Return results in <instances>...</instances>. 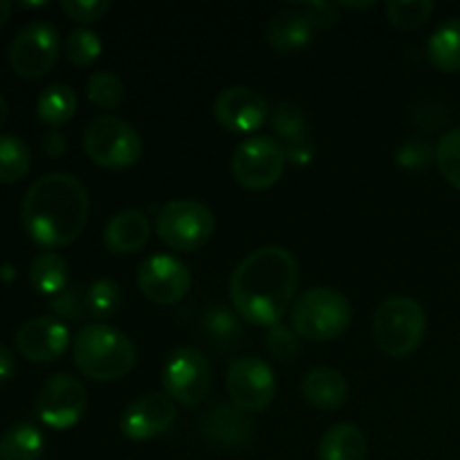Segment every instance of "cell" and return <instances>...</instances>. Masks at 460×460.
<instances>
[{"mask_svg":"<svg viewBox=\"0 0 460 460\" xmlns=\"http://www.w3.org/2000/svg\"><path fill=\"white\" fill-rule=\"evenodd\" d=\"M85 304H88V313L93 317L111 319L121 305V288L112 279H97L85 290Z\"/></svg>","mask_w":460,"mask_h":460,"instance_id":"f546056e","label":"cell"},{"mask_svg":"<svg viewBox=\"0 0 460 460\" xmlns=\"http://www.w3.org/2000/svg\"><path fill=\"white\" fill-rule=\"evenodd\" d=\"M12 12H13V4L9 3V0H0V27L7 25L9 18H12Z\"/></svg>","mask_w":460,"mask_h":460,"instance_id":"b9f144b4","label":"cell"},{"mask_svg":"<svg viewBox=\"0 0 460 460\" xmlns=\"http://www.w3.org/2000/svg\"><path fill=\"white\" fill-rule=\"evenodd\" d=\"M88 409V391L76 377L58 373L52 376L39 391L36 416L49 429H70L84 418Z\"/></svg>","mask_w":460,"mask_h":460,"instance_id":"8fae6325","label":"cell"},{"mask_svg":"<svg viewBox=\"0 0 460 460\" xmlns=\"http://www.w3.org/2000/svg\"><path fill=\"white\" fill-rule=\"evenodd\" d=\"M301 394L313 404L314 409L322 411H335L349 398V385L344 376L335 368L319 367L308 371V376L301 382Z\"/></svg>","mask_w":460,"mask_h":460,"instance_id":"ffe728a7","label":"cell"},{"mask_svg":"<svg viewBox=\"0 0 460 460\" xmlns=\"http://www.w3.org/2000/svg\"><path fill=\"white\" fill-rule=\"evenodd\" d=\"M61 52L58 30L48 21L27 22L9 43V66L22 79L45 76L57 63Z\"/></svg>","mask_w":460,"mask_h":460,"instance_id":"9c48e42d","label":"cell"},{"mask_svg":"<svg viewBox=\"0 0 460 460\" xmlns=\"http://www.w3.org/2000/svg\"><path fill=\"white\" fill-rule=\"evenodd\" d=\"M103 43L99 39L97 31L88 30V27H79V30H72L67 34L66 43H63V52L66 58L75 66H90L99 58L102 54Z\"/></svg>","mask_w":460,"mask_h":460,"instance_id":"4dcf8cb0","label":"cell"},{"mask_svg":"<svg viewBox=\"0 0 460 460\" xmlns=\"http://www.w3.org/2000/svg\"><path fill=\"white\" fill-rule=\"evenodd\" d=\"M0 277H3V279H12V277H13V268H9V265H4L3 272H0Z\"/></svg>","mask_w":460,"mask_h":460,"instance_id":"ee69618b","label":"cell"},{"mask_svg":"<svg viewBox=\"0 0 460 460\" xmlns=\"http://www.w3.org/2000/svg\"><path fill=\"white\" fill-rule=\"evenodd\" d=\"M214 117L232 133H252L268 119V99L254 88L232 85L214 99Z\"/></svg>","mask_w":460,"mask_h":460,"instance_id":"9a60e30c","label":"cell"},{"mask_svg":"<svg viewBox=\"0 0 460 460\" xmlns=\"http://www.w3.org/2000/svg\"><path fill=\"white\" fill-rule=\"evenodd\" d=\"M22 7H40V4H45V3H21Z\"/></svg>","mask_w":460,"mask_h":460,"instance_id":"f6af8a7d","label":"cell"},{"mask_svg":"<svg viewBox=\"0 0 460 460\" xmlns=\"http://www.w3.org/2000/svg\"><path fill=\"white\" fill-rule=\"evenodd\" d=\"M395 160H398V164L402 166V169H427V166L431 164V160H436V148H431L429 144L422 142V139H411V142H404L402 146L398 148Z\"/></svg>","mask_w":460,"mask_h":460,"instance_id":"d590c367","label":"cell"},{"mask_svg":"<svg viewBox=\"0 0 460 460\" xmlns=\"http://www.w3.org/2000/svg\"><path fill=\"white\" fill-rule=\"evenodd\" d=\"M319 460H367V438L350 422L332 425L319 440Z\"/></svg>","mask_w":460,"mask_h":460,"instance_id":"44dd1931","label":"cell"},{"mask_svg":"<svg viewBox=\"0 0 460 460\" xmlns=\"http://www.w3.org/2000/svg\"><path fill=\"white\" fill-rule=\"evenodd\" d=\"M49 308L58 314L61 319H70V322H79L85 313H88V304H85V292L79 286L66 288L63 292L54 295L49 299Z\"/></svg>","mask_w":460,"mask_h":460,"instance_id":"e575fe53","label":"cell"},{"mask_svg":"<svg viewBox=\"0 0 460 460\" xmlns=\"http://www.w3.org/2000/svg\"><path fill=\"white\" fill-rule=\"evenodd\" d=\"M301 12L308 16V21L313 22L314 30H328V27L335 25L340 21V13H337V4L326 3V0H314V3H295Z\"/></svg>","mask_w":460,"mask_h":460,"instance_id":"74e56055","label":"cell"},{"mask_svg":"<svg viewBox=\"0 0 460 460\" xmlns=\"http://www.w3.org/2000/svg\"><path fill=\"white\" fill-rule=\"evenodd\" d=\"M84 151L102 169H128L142 157V135L112 115L94 117L84 130Z\"/></svg>","mask_w":460,"mask_h":460,"instance_id":"8992f818","label":"cell"},{"mask_svg":"<svg viewBox=\"0 0 460 460\" xmlns=\"http://www.w3.org/2000/svg\"><path fill=\"white\" fill-rule=\"evenodd\" d=\"M70 344V331L57 317H34L16 332V349L25 359L48 364L61 358Z\"/></svg>","mask_w":460,"mask_h":460,"instance_id":"2e32d148","label":"cell"},{"mask_svg":"<svg viewBox=\"0 0 460 460\" xmlns=\"http://www.w3.org/2000/svg\"><path fill=\"white\" fill-rule=\"evenodd\" d=\"M214 376L211 364L202 350L193 346L173 350L162 368V386L171 400H178L184 407H196L209 395Z\"/></svg>","mask_w":460,"mask_h":460,"instance_id":"30bf717a","label":"cell"},{"mask_svg":"<svg viewBox=\"0 0 460 460\" xmlns=\"http://www.w3.org/2000/svg\"><path fill=\"white\" fill-rule=\"evenodd\" d=\"M31 164L30 146L16 135H0V182L12 184L25 178Z\"/></svg>","mask_w":460,"mask_h":460,"instance_id":"4316f807","label":"cell"},{"mask_svg":"<svg viewBox=\"0 0 460 460\" xmlns=\"http://www.w3.org/2000/svg\"><path fill=\"white\" fill-rule=\"evenodd\" d=\"M353 308L340 290L310 288L290 308L292 331L308 341L337 340L349 328Z\"/></svg>","mask_w":460,"mask_h":460,"instance_id":"277c9868","label":"cell"},{"mask_svg":"<svg viewBox=\"0 0 460 460\" xmlns=\"http://www.w3.org/2000/svg\"><path fill=\"white\" fill-rule=\"evenodd\" d=\"M265 350L272 355L277 362H292L299 355V335L292 328L277 323V326L268 328L265 335Z\"/></svg>","mask_w":460,"mask_h":460,"instance_id":"836d02e7","label":"cell"},{"mask_svg":"<svg viewBox=\"0 0 460 460\" xmlns=\"http://www.w3.org/2000/svg\"><path fill=\"white\" fill-rule=\"evenodd\" d=\"M216 229V218L207 205L198 200H171L157 211L155 232L169 250H200Z\"/></svg>","mask_w":460,"mask_h":460,"instance_id":"52a82bcc","label":"cell"},{"mask_svg":"<svg viewBox=\"0 0 460 460\" xmlns=\"http://www.w3.org/2000/svg\"><path fill=\"white\" fill-rule=\"evenodd\" d=\"M40 146H43L45 155L48 157H61L63 153L67 151V142L58 130H49V133L43 135L40 139Z\"/></svg>","mask_w":460,"mask_h":460,"instance_id":"ab89813d","label":"cell"},{"mask_svg":"<svg viewBox=\"0 0 460 460\" xmlns=\"http://www.w3.org/2000/svg\"><path fill=\"white\" fill-rule=\"evenodd\" d=\"M425 332V308L409 296H391L373 314L376 344L391 358H407L420 349Z\"/></svg>","mask_w":460,"mask_h":460,"instance_id":"5b68a950","label":"cell"},{"mask_svg":"<svg viewBox=\"0 0 460 460\" xmlns=\"http://www.w3.org/2000/svg\"><path fill=\"white\" fill-rule=\"evenodd\" d=\"M13 373H16V359H13L12 350L0 346V382L12 380Z\"/></svg>","mask_w":460,"mask_h":460,"instance_id":"60d3db41","label":"cell"},{"mask_svg":"<svg viewBox=\"0 0 460 460\" xmlns=\"http://www.w3.org/2000/svg\"><path fill=\"white\" fill-rule=\"evenodd\" d=\"M30 281L43 295H58L70 283V265L58 252H40L30 265Z\"/></svg>","mask_w":460,"mask_h":460,"instance_id":"603a6c76","label":"cell"},{"mask_svg":"<svg viewBox=\"0 0 460 460\" xmlns=\"http://www.w3.org/2000/svg\"><path fill=\"white\" fill-rule=\"evenodd\" d=\"M7 117H9V103H7V99H4L3 94H0V128H3V126H4Z\"/></svg>","mask_w":460,"mask_h":460,"instance_id":"7bdbcfd3","label":"cell"},{"mask_svg":"<svg viewBox=\"0 0 460 460\" xmlns=\"http://www.w3.org/2000/svg\"><path fill=\"white\" fill-rule=\"evenodd\" d=\"M227 391L234 407L245 413H259L272 404L277 380L272 367L261 358L234 359L227 371Z\"/></svg>","mask_w":460,"mask_h":460,"instance_id":"7c38bea8","label":"cell"},{"mask_svg":"<svg viewBox=\"0 0 460 460\" xmlns=\"http://www.w3.org/2000/svg\"><path fill=\"white\" fill-rule=\"evenodd\" d=\"M286 162V148L277 137L256 135L236 146L232 155V175L241 187L263 191L281 180Z\"/></svg>","mask_w":460,"mask_h":460,"instance_id":"ba28073f","label":"cell"},{"mask_svg":"<svg viewBox=\"0 0 460 460\" xmlns=\"http://www.w3.org/2000/svg\"><path fill=\"white\" fill-rule=\"evenodd\" d=\"M43 452V434L30 422H18L0 436V460H39Z\"/></svg>","mask_w":460,"mask_h":460,"instance_id":"cb8c5ba5","label":"cell"},{"mask_svg":"<svg viewBox=\"0 0 460 460\" xmlns=\"http://www.w3.org/2000/svg\"><path fill=\"white\" fill-rule=\"evenodd\" d=\"M427 58L440 72H460V18L440 22L427 40Z\"/></svg>","mask_w":460,"mask_h":460,"instance_id":"7402d4cb","label":"cell"},{"mask_svg":"<svg viewBox=\"0 0 460 460\" xmlns=\"http://www.w3.org/2000/svg\"><path fill=\"white\" fill-rule=\"evenodd\" d=\"M386 18L398 30H418L429 21L436 4L431 0H389L386 3Z\"/></svg>","mask_w":460,"mask_h":460,"instance_id":"83f0119b","label":"cell"},{"mask_svg":"<svg viewBox=\"0 0 460 460\" xmlns=\"http://www.w3.org/2000/svg\"><path fill=\"white\" fill-rule=\"evenodd\" d=\"M283 148H286L288 162L295 166H305L314 160V142L308 133L286 139Z\"/></svg>","mask_w":460,"mask_h":460,"instance_id":"f35d334b","label":"cell"},{"mask_svg":"<svg viewBox=\"0 0 460 460\" xmlns=\"http://www.w3.org/2000/svg\"><path fill=\"white\" fill-rule=\"evenodd\" d=\"M313 22L308 21V16L296 4H290V7L274 13L270 18L268 27H265V39L281 54H292L304 49L313 40Z\"/></svg>","mask_w":460,"mask_h":460,"instance_id":"ac0fdd59","label":"cell"},{"mask_svg":"<svg viewBox=\"0 0 460 460\" xmlns=\"http://www.w3.org/2000/svg\"><path fill=\"white\" fill-rule=\"evenodd\" d=\"M88 189L81 180L70 173H48L22 198V227L36 245L52 252L79 238L88 223Z\"/></svg>","mask_w":460,"mask_h":460,"instance_id":"7a4b0ae2","label":"cell"},{"mask_svg":"<svg viewBox=\"0 0 460 460\" xmlns=\"http://www.w3.org/2000/svg\"><path fill=\"white\" fill-rule=\"evenodd\" d=\"M61 9L79 22H94L111 9L108 0H63Z\"/></svg>","mask_w":460,"mask_h":460,"instance_id":"8d00e7d4","label":"cell"},{"mask_svg":"<svg viewBox=\"0 0 460 460\" xmlns=\"http://www.w3.org/2000/svg\"><path fill=\"white\" fill-rule=\"evenodd\" d=\"M200 434L214 447H245L252 436H254V422L245 416V411H241L234 404L220 402L202 416Z\"/></svg>","mask_w":460,"mask_h":460,"instance_id":"e0dca14e","label":"cell"},{"mask_svg":"<svg viewBox=\"0 0 460 460\" xmlns=\"http://www.w3.org/2000/svg\"><path fill=\"white\" fill-rule=\"evenodd\" d=\"M436 164L440 175L460 191V126L447 130L436 144Z\"/></svg>","mask_w":460,"mask_h":460,"instance_id":"1f68e13d","label":"cell"},{"mask_svg":"<svg viewBox=\"0 0 460 460\" xmlns=\"http://www.w3.org/2000/svg\"><path fill=\"white\" fill-rule=\"evenodd\" d=\"M76 112V94L70 85L66 84H52L45 90H40L39 99H36V115L43 124L57 126L67 124Z\"/></svg>","mask_w":460,"mask_h":460,"instance_id":"d4e9b609","label":"cell"},{"mask_svg":"<svg viewBox=\"0 0 460 460\" xmlns=\"http://www.w3.org/2000/svg\"><path fill=\"white\" fill-rule=\"evenodd\" d=\"M202 331L220 349H236L243 340V323L238 313L216 304L202 313Z\"/></svg>","mask_w":460,"mask_h":460,"instance_id":"484cf974","label":"cell"},{"mask_svg":"<svg viewBox=\"0 0 460 460\" xmlns=\"http://www.w3.org/2000/svg\"><path fill=\"white\" fill-rule=\"evenodd\" d=\"M175 402L166 394L142 395L124 409L119 418V429L130 440H151L166 434L175 422Z\"/></svg>","mask_w":460,"mask_h":460,"instance_id":"5bb4252c","label":"cell"},{"mask_svg":"<svg viewBox=\"0 0 460 460\" xmlns=\"http://www.w3.org/2000/svg\"><path fill=\"white\" fill-rule=\"evenodd\" d=\"M272 128L283 139H292L305 133L304 108L295 102H279L272 111Z\"/></svg>","mask_w":460,"mask_h":460,"instance_id":"d6a6232c","label":"cell"},{"mask_svg":"<svg viewBox=\"0 0 460 460\" xmlns=\"http://www.w3.org/2000/svg\"><path fill=\"white\" fill-rule=\"evenodd\" d=\"M151 236L148 218L137 209H124L108 220L103 229V243L112 254H133L142 250Z\"/></svg>","mask_w":460,"mask_h":460,"instance_id":"d6986e66","label":"cell"},{"mask_svg":"<svg viewBox=\"0 0 460 460\" xmlns=\"http://www.w3.org/2000/svg\"><path fill=\"white\" fill-rule=\"evenodd\" d=\"M137 288L153 304L173 305L187 296L191 272L178 256L153 254L139 263Z\"/></svg>","mask_w":460,"mask_h":460,"instance_id":"4fadbf2b","label":"cell"},{"mask_svg":"<svg viewBox=\"0 0 460 460\" xmlns=\"http://www.w3.org/2000/svg\"><path fill=\"white\" fill-rule=\"evenodd\" d=\"M299 286V265L288 250L261 247L247 254L229 279V296L238 317L254 326H277L292 308Z\"/></svg>","mask_w":460,"mask_h":460,"instance_id":"6da1fadb","label":"cell"},{"mask_svg":"<svg viewBox=\"0 0 460 460\" xmlns=\"http://www.w3.org/2000/svg\"><path fill=\"white\" fill-rule=\"evenodd\" d=\"M72 358L85 377L112 382L128 376L137 362L133 340L108 323H88L72 341Z\"/></svg>","mask_w":460,"mask_h":460,"instance_id":"3957f363","label":"cell"},{"mask_svg":"<svg viewBox=\"0 0 460 460\" xmlns=\"http://www.w3.org/2000/svg\"><path fill=\"white\" fill-rule=\"evenodd\" d=\"M85 94H88V99L94 106L112 111L124 99V81L119 79V75L111 70L93 72L88 81H85Z\"/></svg>","mask_w":460,"mask_h":460,"instance_id":"f1b7e54d","label":"cell"}]
</instances>
